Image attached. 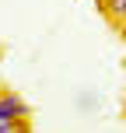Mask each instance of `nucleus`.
<instances>
[{
    "instance_id": "f257e3e1",
    "label": "nucleus",
    "mask_w": 126,
    "mask_h": 133,
    "mask_svg": "<svg viewBox=\"0 0 126 133\" xmlns=\"http://www.w3.org/2000/svg\"><path fill=\"white\" fill-rule=\"evenodd\" d=\"M28 126V105L18 95H0V133L25 130Z\"/></svg>"
},
{
    "instance_id": "7ed1b4c3",
    "label": "nucleus",
    "mask_w": 126,
    "mask_h": 133,
    "mask_svg": "<svg viewBox=\"0 0 126 133\" xmlns=\"http://www.w3.org/2000/svg\"><path fill=\"white\" fill-rule=\"evenodd\" d=\"M119 35H123V42H126V21H123V25H119Z\"/></svg>"
},
{
    "instance_id": "f03ea898",
    "label": "nucleus",
    "mask_w": 126,
    "mask_h": 133,
    "mask_svg": "<svg viewBox=\"0 0 126 133\" xmlns=\"http://www.w3.org/2000/svg\"><path fill=\"white\" fill-rule=\"evenodd\" d=\"M102 7H105V14L116 21V25L126 21V0H102Z\"/></svg>"
}]
</instances>
